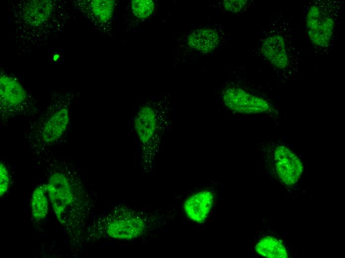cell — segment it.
I'll return each mask as SVG.
<instances>
[{"label":"cell","instance_id":"17","mask_svg":"<svg viewBox=\"0 0 345 258\" xmlns=\"http://www.w3.org/2000/svg\"><path fill=\"white\" fill-rule=\"evenodd\" d=\"M223 6L226 10L236 12L241 10L245 6L246 0H225Z\"/></svg>","mask_w":345,"mask_h":258},{"label":"cell","instance_id":"3","mask_svg":"<svg viewBox=\"0 0 345 258\" xmlns=\"http://www.w3.org/2000/svg\"><path fill=\"white\" fill-rule=\"evenodd\" d=\"M106 225V234L115 240H129L142 236L149 228L147 213L119 208Z\"/></svg>","mask_w":345,"mask_h":258},{"label":"cell","instance_id":"1","mask_svg":"<svg viewBox=\"0 0 345 258\" xmlns=\"http://www.w3.org/2000/svg\"><path fill=\"white\" fill-rule=\"evenodd\" d=\"M65 2L57 0H20L11 11L16 37L24 49L45 45L61 32L68 14Z\"/></svg>","mask_w":345,"mask_h":258},{"label":"cell","instance_id":"5","mask_svg":"<svg viewBox=\"0 0 345 258\" xmlns=\"http://www.w3.org/2000/svg\"><path fill=\"white\" fill-rule=\"evenodd\" d=\"M0 113L3 118L17 114L27 104L28 97L22 85L14 78L0 74Z\"/></svg>","mask_w":345,"mask_h":258},{"label":"cell","instance_id":"18","mask_svg":"<svg viewBox=\"0 0 345 258\" xmlns=\"http://www.w3.org/2000/svg\"><path fill=\"white\" fill-rule=\"evenodd\" d=\"M58 55H55L54 57V60L55 61H56L57 59L58 58Z\"/></svg>","mask_w":345,"mask_h":258},{"label":"cell","instance_id":"11","mask_svg":"<svg viewBox=\"0 0 345 258\" xmlns=\"http://www.w3.org/2000/svg\"><path fill=\"white\" fill-rule=\"evenodd\" d=\"M261 51L264 57L278 68H286L289 63L283 37L275 35L266 38L262 44Z\"/></svg>","mask_w":345,"mask_h":258},{"label":"cell","instance_id":"13","mask_svg":"<svg viewBox=\"0 0 345 258\" xmlns=\"http://www.w3.org/2000/svg\"><path fill=\"white\" fill-rule=\"evenodd\" d=\"M255 251L266 258H288V254L285 245L279 239L270 236L262 238L255 247Z\"/></svg>","mask_w":345,"mask_h":258},{"label":"cell","instance_id":"16","mask_svg":"<svg viewBox=\"0 0 345 258\" xmlns=\"http://www.w3.org/2000/svg\"><path fill=\"white\" fill-rule=\"evenodd\" d=\"M0 194L1 196L7 191L9 183L8 170L1 162L0 165Z\"/></svg>","mask_w":345,"mask_h":258},{"label":"cell","instance_id":"6","mask_svg":"<svg viewBox=\"0 0 345 258\" xmlns=\"http://www.w3.org/2000/svg\"><path fill=\"white\" fill-rule=\"evenodd\" d=\"M223 100L228 109L237 113L261 114L271 109L267 101L241 88H228L224 93Z\"/></svg>","mask_w":345,"mask_h":258},{"label":"cell","instance_id":"4","mask_svg":"<svg viewBox=\"0 0 345 258\" xmlns=\"http://www.w3.org/2000/svg\"><path fill=\"white\" fill-rule=\"evenodd\" d=\"M269 161L270 169L281 183L292 187L298 181L303 167L299 158L289 148L283 145H274Z\"/></svg>","mask_w":345,"mask_h":258},{"label":"cell","instance_id":"2","mask_svg":"<svg viewBox=\"0 0 345 258\" xmlns=\"http://www.w3.org/2000/svg\"><path fill=\"white\" fill-rule=\"evenodd\" d=\"M64 98L51 103L36 125L34 136L47 145L53 144L64 134L69 123V102Z\"/></svg>","mask_w":345,"mask_h":258},{"label":"cell","instance_id":"14","mask_svg":"<svg viewBox=\"0 0 345 258\" xmlns=\"http://www.w3.org/2000/svg\"><path fill=\"white\" fill-rule=\"evenodd\" d=\"M46 184L37 188L32 195L31 207L33 217L37 220L44 219L47 215L48 201L46 197Z\"/></svg>","mask_w":345,"mask_h":258},{"label":"cell","instance_id":"9","mask_svg":"<svg viewBox=\"0 0 345 258\" xmlns=\"http://www.w3.org/2000/svg\"><path fill=\"white\" fill-rule=\"evenodd\" d=\"M77 7L97 26L109 30L113 18V0H77Z\"/></svg>","mask_w":345,"mask_h":258},{"label":"cell","instance_id":"8","mask_svg":"<svg viewBox=\"0 0 345 258\" xmlns=\"http://www.w3.org/2000/svg\"><path fill=\"white\" fill-rule=\"evenodd\" d=\"M46 186L55 213L61 223H64L62 214L73 201L69 181L64 174L56 172L52 175Z\"/></svg>","mask_w":345,"mask_h":258},{"label":"cell","instance_id":"7","mask_svg":"<svg viewBox=\"0 0 345 258\" xmlns=\"http://www.w3.org/2000/svg\"><path fill=\"white\" fill-rule=\"evenodd\" d=\"M306 23L312 43L321 47L327 46L332 38L335 25L327 11L317 5H312L308 11Z\"/></svg>","mask_w":345,"mask_h":258},{"label":"cell","instance_id":"10","mask_svg":"<svg viewBox=\"0 0 345 258\" xmlns=\"http://www.w3.org/2000/svg\"><path fill=\"white\" fill-rule=\"evenodd\" d=\"M213 201V195L210 192L201 191L188 197L184 203L183 209L190 220L202 223L208 217Z\"/></svg>","mask_w":345,"mask_h":258},{"label":"cell","instance_id":"12","mask_svg":"<svg viewBox=\"0 0 345 258\" xmlns=\"http://www.w3.org/2000/svg\"><path fill=\"white\" fill-rule=\"evenodd\" d=\"M220 36L214 29L203 28L194 31L187 39L189 47L200 53H208L219 45Z\"/></svg>","mask_w":345,"mask_h":258},{"label":"cell","instance_id":"15","mask_svg":"<svg viewBox=\"0 0 345 258\" xmlns=\"http://www.w3.org/2000/svg\"><path fill=\"white\" fill-rule=\"evenodd\" d=\"M130 4L132 14L139 20L147 19L154 11V2L152 0H132Z\"/></svg>","mask_w":345,"mask_h":258}]
</instances>
